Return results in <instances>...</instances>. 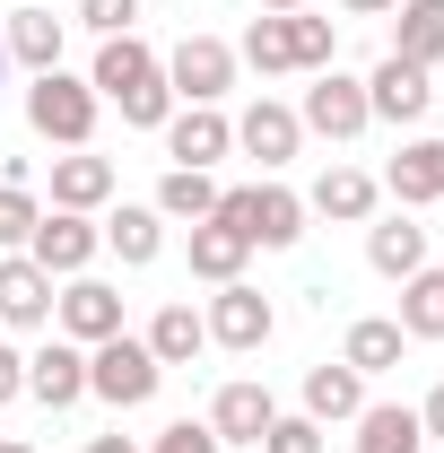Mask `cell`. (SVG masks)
Wrapping results in <instances>:
<instances>
[{"label": "cell", "instance_id": "1", "mask_svg": "<svg viewBox=\"0 0 444 453\" xmlns=\"http://www.w3.org/2000/svg\"><path fill=\"white\" fill-rule=\"evenodd\" d=\"M88 88H96L105 105H122L131 131H166V113H174L166 61L149 53L140 35H105V53H96V70H88Z\"/></svg>", "mask_w": 444, "mask_h": 453}, {"label": "cell", "instance_id": "2", "mask_svg": "<svg viewBox=\"0 0 444 453\" xmlns=\"http://www.w3.org/2000/svg\"><path fill=\"white\" fill-rule=\"evenodd\" d=\"M340 53V27L332 18H305V9H271V18H253L244 27V61L262 70V79H287V70H332Z\"/></svg>", "mask_w": 444, "mask_h": 453}, {"label": "cell", "instance_id": "3", "mask_svg": "<svg viewBox=\"0 0 444 453\" xmlns=\"http://www.w3.org/2000/svg\"><path fill=\"white\" fill-rule=\"evenodd\" d=\"M96 88L88 79H70V70H35V88H27V122H35V140H53V149H88L96 140Z\"/></svg>", "mask_w": 444, "mask_h": 453}, {"label": "cell", "instance_id": "4", "mask_svg": "<svg viewBox=\"0 0 444 453\" xmlns=\"http://www.w3.org/2000/svg\"><path fill=\"white\" fill-rule=\"evenodd\" d=\"M157 384H166V366L149 357V340H131V332H113L88 349V393L113 401V410H140V401H157Z\"/></svg>", "mask_w": 444, "mask_h": 453}, {"label": "cell", "instance_id": "5", "mask_svg": "<svg viewBox=\"0 0 444 453\" xmlns=\"http://www.w3.org/2000/svg\"><path fill=\"white\" fill-rule=\"evenodd\" d=\"M305 131H323V140H357L375 113H366V79H348V70H314V88H305V105H296Z\"/></svg>", "mask_w": 444, "mask_h": 453}, {"label": "cell", "instance_id": "6", "mask_svg": "<svg viewBox=\"0 0 444 453\" xmlns=\"http://www.w3.org/2000/svg\"><path fill=\"white\" fill-rule=\"evenodd\" d=\"M166 88L183 96V105H218L226 88H235V53H226L218 35H183L166 53Z\"/></svg>", "mask_w": 444, "mask_h": 453}, {"label": "cell", "instance_id": "7", "mask_svg": "<svg viewBox=\"0 0 444 453\" xmlns=\"http://www.w3.org/2000/svg\"><path fill=\"white\" fill-rule=\"evenodd\" d=\"M201 323H210V340H218V349H235V357H253V349L279 332L271 296H262V288H244V280H226L218 296H210V314H201Z\"/></svg>", "mask_w": 444, "mask_h": 453}, {"label": "cell", "instance_id": "8", "mask_svg": "<svg viewBox=\"0 0 444 453\" xmlns=\"http://www.w3.org/2000/svg\"><path fill=\"white\" fill-rule=\"evenodd\" d=\"M96 244H105V226H88L79 210H53V219H35V235H27V262H44L53 280H79L96 262Z\"/></svg>", "mask_w": 444, "mask_h": 453}, {"label": "cell", "instance_id": "9", "mask_svg": "<svg viewBox=\"0 0 444 453\" xmlns=\"http://www.w3.org/2000/svg\"><path fill=\"white\" fill-rule=\"evenodd\" d=\"M53 314H61V340H79V349H96V340L122 332V296H113L105 280H88V271L53 296Z\"/></svg>", "mask_w": 444, "mask_h": 453}, {"label": "cell", "instance_id": "10", "mask_svg": "<svg viewBox=\"0 0 444 453\" xmlns=\"http://www.w3.org/2000/svg\"><path fill=\"white\" fill-rule=\"evenodd\" d=\"M0 323L9 332H44L53 323V271L44 262H27V253L0 262Z\"/></svg>", "mask_w": 444, "mask_h": 453}, {"label": "cell", "instance_id": "11", "mask_svg": "<svg viewBox=\"0 0 444 453\" xmlns=\"http://www.w3.org/2000/svg\"><path fill=\"white\" fill-rule=\"evenodd\" d=\"M27 393L44 401V410L88 401V349H79V340H44V349L27 357Z\"/></svg>", "mask_w": 444, "mask_h": 453}, {"label": "cell", "instance_id": "12", "mask_svg": "<svg viewBox=\"0 0 444 453\" xmlns=\"http://www.w3.org/2000/svg\"><path fill=\"white\" fill-rule=\"evenodd\" d=\"M226 149H235V122H226L218 105H192V113H166V157L174 166H218Z\"/></svg>", "mask_w": 444, "mask_h": 453}, {"label": "cell", "instance_id": "13", "mask_svg": "<svg viewBox=\"0 0 444 453\" xmlns=\"http://www.w3.org/2000/svg\"><path fill=\"white\" fill-rule=\"evenodd\" d=\"M427 96H436V88H427V70H418V61H401V53H384V61H375V79H366V113H384V122H418Z\"/></svg>", "mask_w": 444, "mask_h": 453}, {"label": "cell", "instance_id": "14", "mask_svg": "<svg viewBox=\"0 0 444 453\" xmlns=\"http://www.w3.org/2000/svg\"><path fill=\"white\" fill-rule=\"evenodd\" d=\"M384 192L401 201V210H427V201H444V140H410V149L384 166Z\"/></svg>", "mask_w": 444, "mask_h": 453}, {"label": "cell", "instance_id": "15", "mask_svg": "<svg viewBox=\"0 0 444 453\" xmlns=\"http://www.w3.org/2000/svg\"><path fill=\"white\" fill-rule=\"evenodd\" d=\"M375 192H384L375 174H357V166H332L323 183H314V192H305V219H340V226H366V219H375Z\"/></svg>", "mask_w": 444, "mask_h": 453}, {"label": "cell", "instance_id": "16", "mask_svg": "<svg viewBox=\"0 0 444 453\" xmlns=\"http://www.w3.org/2000/svg\"><path fill=\"white\" fill-rule=\"evenodd\" d=\"M271 418H279V401L262 393V384H226V393L210 401V436H218V445H262Z\"/></svg>", "mask_w": 444, "mask_h": 453}, {"label": "cell", "instance_id": "17", "mask_svg": "<svg viewBox=\"0 0 444 453\" xmlns=\"http://www.w3.org/2000/svg\"><path fill=\"white\" fill-rule=\"evenodd\" d=\"M296 140H305V122H296L287 105H271V96L235 122V149H244V157H262V166H287V157H296Z\"/></svg>", "mask_w": 444, "mask_h": 453}, {"label": "cell", "instance_id": "18", "mask_svg": "<svg viewBox=\"0 0 444 453\" xmlns=\"http://www.w3.org/2000/svg\"><path fill=\"white\" fill-rule=\"evenodd\" d=\"M113 201V166L105 157H88V149H70V157H53V210H105Z\"/></svg>", "mask_w": 444, "mask_h": 453}, {"label": "cell", "instance_id": "19", "mask_svg": "<svg viewBox=\"0 0 444 453\" xmlns=\"http://www.w3.org/2000/svg\"><path fill=\"white\" fill-rule=\"evenodd\" d=\"M366 262H375L384 280H418V271H427V226L375 219V226H366Z\"/></svg>", "mask_w": 444, "mask_h": 453}, {"label": "cell", "instance_id": "20", "mask_svg": "<svg viewBox=\"0 0 444 453\" xmlns=\"http://www.w3.org/2000/svg\"><path fill=\"white\" fill-rule=\"evenodd\" d=\"M357 410H366V375H357L348 357L305 375V418H314V427H332V418H357Z\"/></svg>", "mask_w": 444, "mask_h": 453}, {"label": "cell", "instance_id": "21", "mask_svg": "<svg viewBox=\"0 0 444 453\" xmlns=\"http://www.w3.org/2000/svg\"><path fill=\"white\" fill-rule=\"evenodd\" d=\"M244 235L253 244H296L305 235V192H287V183H253V219H244Z\"/></svg>", "mask_w": 444, "mask_h": 453}, {"label": "cell", "instance_id": "22", "mask_svg": "<svg viewBox=\"0 0 444 453\" xmlns=\"http://www.w3.org/2000/svg\"><path fill=\"white\" fill-rule=\"evenodd\" d=\"M392 53L418 61V70H436V61H444V0H401V18H392Z\"/></svg>", "mask_w": 444, "mask_h": 453}, {"label": "cell", "instance_id": "23", "mask_svg": "<svg viewBox=\"0 0 444 453\" xmlns=\"http://www.w3.org/2000/svg\"><path fill=\"white\" fill-rule=\"evenodd\" d=\"M418 445H427L418 410H401V401H366L357 410V453H418Z\"/></svg>", "mask_w": 444, "mask_h": 453}, {"label": "cell", "instance_id": "24", "mask_svg": "<svg viewBox=\"0 0 444 453\" xmlns=\"http://www.w3.org/2000/svg\"><path fill=\"white\" fill-rule=\"evenodd\" d=\"M210 349V323L192 314V305H157V323H149V357L157 366H192Z\"/></svg>", "mask_w": 444, "mask_h": 453}, {"label": "cell", "instance_id": "25", "mask_svg": "<svg viewBox=\"0 0 444 453\" xmlns=\"http://www.w3.org/2000/svg\"><path fill=\"white\" fill-rule=\"evenodd\" d=\"M244 253H253V244H244V235H235V226H218V219H201L192 226V280H244Z\"/></svg>", "mask_w": 444, "mask_h": 453}, {"label": "cell", "instance_id": "26", "mask_svg": "<svg viewBox=\"0 0 444 453\" xmlns=\"http://www.w3.org/2000/svg\"><path fill=\"white\" fill-rule=\"evenodd\" d=\"M105 244L131 262V271H149V262L166 253V219H157V210H113V219H105Z\"/></svg>", "mask_w": 444, "mask_h": 453}, {"label": "cell", "instance_id": "27", "mask_svg": "<svg viewBox=\"0 0 444 453\" xmlns=\"http://www.w3.org/2000/svg\"><path fill=\"white\" fill-rule=\"evenodd\" d=\"M0 44L27 61V70H61V18H53V9H18Z\"/></svg>", "mask_w": 444, "mask_h": 453}, {"label": "cell", "instance_id": "28", "mask_svg": "<svg viewBox=\"0 0 444 453\" xmlns=\"http://www.w3.org/2000/svg\"><path fill=\"white\" fill-rule=\"evenodd\" d=\"M149 210H157V219H192V226H201L210 210H218V183H210L201 166H166V183H157Z\"/></svg>", "mask_w": 444, "mask_h": 453}, {"label": "cell", "instance_id": "29", "mask_svg": "<svg viewBox=\"0 0 444 453\" xmlns=\"http://www.w3.org/2000/svg\"><path fill=\"white\" fill-rule=\"evenodd\" d=\"M401 323H392V314H366V323H348V349H340V357H348V366H357V375H384V366H401Z\"/></svg>", "mask_w": 444, "mask_h": 453}, {"label": "cell", "instance_id": "30", "mask_svg": "<svg viewBox=\"0 0 444 453\" xmlns=\"http://www.w3.org/2000/svg\"><path fill=\"white\" fill-rule=\"evenodd\" d=\"M410 340H444V271H418L401 280V314H392Z\"/></svg>", "mask_w": 444, "mask_h": 453}, {"label": "cell", "instance_id": "31", "mask_svg": "<svg viewBox=\"0 0 444 453\" xmlns=\"http://www.w3.org/2000/svg\"><path fill=\"white\" fill-rule=\"evenodd\" d=\"M35 219H44L35 192H27V183H0V253H18V244L35 235Z\"/></svg>", "mask_w": 444, "mask_h": 453}, {"label": "cell", "instance_id": "32", "mask_svg": "<svg viewBox=\"0 0 444 453\" xmlns=\"http://www.w3.org/2000/svg\"><path fill=\"white\" fill-rule=\"evenodd\" d=\"M262 453H323V427L314 418H271L262 427Z\"/></svg>", "mask_w": 444, "mask_h": 453}, {"label": "cell", "instance_id": "33", "mask_svg": "<svg viewBox=\"0 0 444 453\" xmlns=\"http://www.w3.org/2000/svg\"><path fill=\"white\" fill-rule=\"evenodd\" d=\"M149 453H226V445L210 436V418H174V427H166V436H157Z\"/></svg>", "mask_w": 444, "mask_h": 453}, {"label": "cell", "instance_id": "34", "mask_svg": "<svg viewBox=\"0 0 444 453\" xmlns=\"http://www.w3.org/2000/svg\"><path fill=\"white\" fill-rule=\"evenodd\" d=\"M131 18H140V0H79V27H96V35H131Z\"/></svg>", "mask_w": 444, "mask_h": 453}, {"label": "cell", "instance_id": "35", "mask_svg": "<svg viewBox=\"0 0 444 453\" xmlns=\"http://www.w3.org/2000/svg\"><path fill=\"white\" fill-rule=\"evenodd\" d=\"M27 393V357H18V349H9V340H0V410H9V401Z\"/></svg>", "mask_w": 444, "mask_h": 453}, {"label": "cell", "instance_id": "36", "mask_svg": "<svg viewBox=\"0 0 444 453\" xmlns=\"http://www.w3.org/2000/svg\"><path fill=\"white\" fill-rule=\"evenodd\" d=\"M418 427H427V436H444V384H436L427 401H418Z\"/></svg>", "mask_w": 444, "mask_h": 453}, {"label": "cell", "instance_id": "37", "mask_svg": "<svg viewBox=\"0 0 444 453\" xmlns=\"http://www.w3.org/2000/svg\"><path fill=\"white\" fill-rule=\"evenodd\" d=\"M340 9H348V18H392L401 0H340Z\"/></svg>", "mask_w": 444, "mask_h": 453}, {"label": "cell", "instance_id": "38", "mask_svg": "<svg viewBox=\"0 0 444 453\" xmlns=\"http://www.w3.org/2000/svg\"><path fill=\"white\" fill-rule=\"evenodd\" d=\"M88 453H140L131 436H88Z\"/></svg>", "mask_w": 444, "mask_h": 453}, {"label": "cell", "instance_id": "39", "mask_svg": "<svg viewBox=\"0 0 444 453\" xmlns=\"http://www.w3.org/2000/svg\"><path fill=\"white\" fill-rule=\"evenodd\" d=\"M262 9H305V0H262Z\"/></svg>", "mask_w": 444, "mask_h": 453}, {"label": "cell", "instance_id": "40", "mask_svg": "<svg viewBox=\"0 0 444 453\" xmlns=\"http://www.w3.org/2000/svg\"><path fill=\"white\" fill-rule=\"evenodd\" d=\"M0 453H35V445H18V436H9V445H0Z\"/></svg>", "mask_w": 444, "mask_h": 453}, {"label": "cell", "instance_id": "41", "mask_svg": "<svg viewBox=\"0 0 444 453\" xmlns=\"http://www.w3.org/2000/svg\"><path fill=\"white\" fill-rule=\"evenodd\" d=\"M0 70H9V44H0Z\"/></svg>", "mask_w": 444, "mask_h": 453}]
</instances>
